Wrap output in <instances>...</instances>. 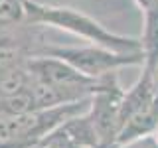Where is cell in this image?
Returning <instances> with one entry per match:
<instances>
[{"instance_id":"6da1fadb","label":"cell","mask_w":158,"mask_h":148,"mask_svg":"<svg viewBox=\"0 0 158 148\" xmlns=\"http://www.w3.org/2000/svg\"><path fill=\"white\" fill-rule=\"evenodd\" d=\"M24 22L38 24V26H52L59 28L63 32H69L73 36L85 39L89 43L103 46L115 51H142L140 38L121 36L111 30H107L103 24H99L95 18L79 12L75 8L67 6H53V4H44L38 0H24Z\"/></svg>"},{"instance_id":"7a4b0ae2","label":"cell","mask_w":158,"mask_h":148,"mask_svg":"<svg viewBox=\"0 0 158 148\" xmlns=\"http://www.w3.org/2000/svg\"><path fill=\"white\" fill-rule=\"evenodd\" d=\"M28 69L34 81L42 83L59 95L63 103H75L89 99L101 85V79H91L71 67L67 61L53 56H34L28 61Z\"/></svg>"},{"instance_id":"3957f363","label":"cell","mask_w":158,"mask_h":148,"mask_svg":"<svg viewBox=\"0 0 158 148\" xmlns=\"http://www.w3.org/2000/svg\"><path fill=\"white\" fill-rule=\"evenodd\" d=\"M42 56H53L67 61L71 67L81 71L91 79H101L109 73H117L121 67L128 65H142L144 56L142 51H115L103 46L89 43L85 47H65V46H48Z\"/></svg>"},{"instance_id":"277c9868","label":"cell","mask_w":158,"mask_h":148,"mask_svg":"<svg viewBox=\"0 0 158 148\" xmlns=\"http://www.w3.org/2000/svg\"><path fill=\"white\" fill-rule=\"evenodd\" d=\"M125 89L118 85L117 73H109L101 79V85L91 95L87 117L95 130L99 148H115L117 134L121 130V103Z\"/></svg>"},{"instance_id":"5b68a950","label":"cell","mask_w":158,"mask_h":148,"mask_svg":"<svg viewBox=\"0 0 158 148\" xmlns=\"http://www.w3.org/2000/svg\"><path fill=\"white\" fill-rule=\"evenodd\" d=\"M117 148H158V138L156 132L152 134H144V136H138L131 142H125V144L117 146Z\"/></svg>"},{"instance_id":"8992f818","label":"cell","mask_w":158,"mask_h":148,"mask_svg":"<svg viewBox=\"0 0 158 148\" xmlns=\"http://www.w3.org/2000/svg\"><path fill=\"white\" fill-rule=\"evenodd\" d=\"M156 138H158V128H156Z\"/></svg>"}]
</instances>
